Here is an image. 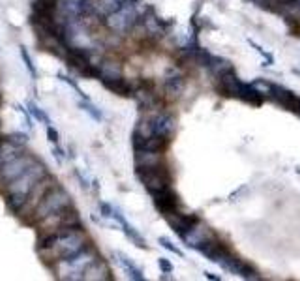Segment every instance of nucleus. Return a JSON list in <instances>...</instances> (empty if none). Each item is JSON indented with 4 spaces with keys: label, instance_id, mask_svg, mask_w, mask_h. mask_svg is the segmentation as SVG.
<instances>
[{
    "label": "nucleus",
    "instance_id": "12",
    "mask_svg": "<svg viewBox=\"0 0 300 281\" xmlns=\"http://www.w3.org/2000/svg\"><path fill=\"white\" fill-rule=\"evenodd\" d=\"M111 270H109V265L101 259V255L94 263L86 266V270L83 272V278L81 280H111Z\"/></svg>",
    "mask_w": 300,
    "mask_h": 281
},
{
    "label": "nucleus",
    "instance_id": "18",
    "mask_svg": "<svg viewBox=\"0 0 300 281\" xmlns=\"http://www.w3.org/2000/svg\"><path fill=\"white\" fill-rule=\"evenodd\" d=\"M58 79H60L62 83H66V85H69V86H71V88H73V90H75V92H77V96H79V98H88V96H86V94L83 92V90H81V86H79L77 83H75V81H73V79L69 77V75H66V73H58Z\"/></svg>",
    "mask_w": 300,
    "mask_h": 281
},
{
    "label": "nucleus",
    "instance_id": "10",
    "mask_svg": "<svg viewBox=\"0 0 300 281\" xmlns=\"http://www.w3.org/2000/svg\"><path fill=\"white\" fill-rule=\"evenodd\" d=\"M100 81L109 92L116 94V96H122V98H133L135 90H137V86H133L122 75H118V77H101Z\"/></svg>",
    "mask_w": 300,
    "mask_h": 281
},
{
    "label": "nucleus",
    "instance_id": "6",
    "mask_svg": "<svg viewBox=\"0 0 300 281\" xmlns=\"http://www.w3.org/2000/svg\"><path fill=\"white\" fill-rule=\"evenodd\" d=\"M64 225H81V218H79V212L69 204L66 208H62L58 212H53L49 214L47 218H43L39 221V233H49L53 229H58V227Z\"/></svg>",
    "mask_w": 300,
    "mask_h": 281
},
{
    "label": "nucleus",
    "instance_id": "8",
    "mask_svg": "<svg viewBox=\"0 0 300 281\" xmlns=\"http://www.w3.org/2000/svg\"><path fill=\"white\" fill-rule=\"evenodd\" d=\"M152 201H154L156 210L160 212L163 218L169 216V214H175V212H178V208H180V201H178L177 193L171 189V186L162 189V191L152 193Z\"/></svg>",
    "mask_w": 300,
    "mask_h": 281
},
{
    "label": "nucleus",
    "instance_id": "16",
    "mask_svg": "<svg viewBox=\"0 0 300 281\" xmlns=\"http://www.w3.org/2000/svg\"><path fill=\"white\" fill-rule=\"evenodd\" d=\"M79 107L85 111V113H88V115H90V117H92L96 122H101V120H103L101 111L98 109V107H96V105H94V103L90 102L88 98H81V100H79Z\"/></svg>",
    "mask_w": 300,
    "mask_h": 281
},
{
    "label": "nucleus",
    "instance_id": "14",
    "mask_svg": "<svg viewBox=\"0 0 300 281\" xmlns=\"http://www.w3.org/2000/svg\"><path fill=\"white\" fill-rule=\"evenodd\" d=\"M118 225L122 227V231H124V234H126V238H130L131 242L135 244L137 248H141V250H146V248H148V246H146V240H145V238H143V236L139 234L137 229H135L133 225H130V223H128L126 219H122V221H120Z\"/></svg>",
    "mask_w": 300,
    "mask_h": 281
},
{
    "label": "nucleus",
    "instance_id": "2",
    "mask_svg": "<svg viewBox=\"0 0 300 281\" xmlns=\"http://www.w3.org/2000/svg\"><path fill=\"white\" fill-rule=\"evenodd\" d=\"M71 204V195L58 184H53V186L47 189L43 197L39 199V203L36 204V210H34V218L41 221L43 218H47L49 214L53 212H58L62 208H66Z\"/></svg>",
    "mask_w": 300,
    "mask_h": 281
},
{
    "label": "nucleus",
    "instance_id": "15",
    "mask_svg": "<svg viewBox=\"0 0 300 281\" xmlns=\"http://www.w3.org/2000/svg\"><path fill=\"white\" fill-rule=\"evenodd\" d=\"M26 109L30 111V115H32V118H34V120H38V122H43L45 126L53 124V122H51V118L47 117L45 111L41 109V107H39L36 102H26Z\"/></svg>",
    "mask_w": 300,
    "mask_h": 281
},
{
    "label": "nucleus",
    "instance_id": "20",
    "mask_svg": "<svg viewBox=\"0 0 300 281\" xmlns=\"http://www.w3.org/2000/svg\"><path fill=\"white\" fill-rule=\"evenodd\" d=\"M115 210V206L109 203H100V214L101 218H111V214Z\"/></svg>",
    "mask_w": 300,
    "mask_h": 281
},
{
    "label": "nucleus",
    "instance_id": "9",
    "mask_svg": "<svg viewBox=\"0 0 300 281\" xmlns=\"http://www.w3.org/2000/svg\"><path fill=\"white\" fill-rule=\"evenodd\" d=\"M148 135H158L162 139L171 140V135L175 132V120L171 115H158V117L150 118L148 122Z\"/></svg>",
    "mask_w": 300,
    "mask_h": 281
},
{
    "label": "nucleus",
    "instance_id": "19",
    "mask_svg": "<svg viewBox=\"0 0 300 281\" xmlns=\"http://www.w3.org/2000/svg\"><path fill=\"white\" fill-rule=\"evenodd\" d=\"M47 139H49L51 144H58V140H60V135H58V132L53 128V124L47 126Z\"/></svg>",
    "mask_w": 300,
    "mask_h": 281
},
{
    "label": "nucleus",
    "instance_id": "7",
    "mask_svg": "<svg viewBox=\"0 0 300 281\" xmlns=\"http://www.w3.org/2000/svg\"><path fill=\"white\" fill-rule=\"evenodd\" d=\"M34 159H36L34 156L21 154V156H17L13 157V159H9V161H6V163H2L0 165V182H2V184H9V182L13 178H17Z\"/></svg>",
    "mask_w": 300,
    "mask_h": 281
},
{
    "label": "nucleus",
    "instance_id": "4",
    "mask_svg": "<svg viewBox=\"0 0 300 281\" xmlns=\"http://www.w3.org/2000/svg\"><path fill=\"white\" fill-rule=\"evenodd\" d=\"M135 176L152 195L171 186V172L165 165H150V167H135Z\"/></svg>",
    "mask_w": 300,
    "mask_h": 281
},
{
    "label": "nucleus",
    "instance_id": "23",
    "mask_svg": "<svg viewBox=\"0 0 300 281\" xmlns=\"http://www.w3.org/2000/svg\"><path fill=\"white\" fill-rule=\"evenodd\" d=\"M158 265H160V268L163 270V274H169L171 270H173V266H171V263H167L165 259H160V261H158Z\"/></svg>",
    "mask_w": 300,
    "mask_h": 281
},
{
    "label": "nucleus",
    "instance_id": "13",
    "mask_svg": "<svg viewBox=\"0 0 300 281\" xmlns=\"http://www.w3.org/2000/svg\"><path fill=\"white\" fill-rule=\"evenodd\" d=\"M131 2H135V0H98L96 11L107 17V15H111L113 11L120 9L122 6H126V4H131Z\"/></svg>",
    "mask_w": 300,
    "mask_h": 281
},
{
    "label": "nucleus",
    "instance_id": "22",
    "mask_svg": "<svg viewBox=\"0 0 300 281\" xmlns=\"http://www.w3.org/2000/svg\"><path fill=\"white\" fill-rule=\"evenodd\" d=\"M53 156L56 157V161H58V163H62V161H64V152H62V148L60 146H58V144H53Z\"/></svg>",
    "mask_w": 300,
    "mask_h": 281
},
{
    "label": "nucleus",
    "instance_id": "21",
    "mask_svg": "<svg viewBox=\"0 0 300 281\" xmlns=\"http://www.w3.org/2000/svg\"><path fill=\"white\" fill-rule=\"evenodd\" d=\"M158 242L162 244L163 248H165V250H169V251H173V253H177V255H182V253H180V250H178L177 246H173V244L169 242V240H167V238H160V240H158Z\"/></svg>",
    "mask_w": 300,
    "mask_h": 281
},
{
    "label": "nucleus",
    "instance_id": "11",
    "mask_svg": "<svg viewBox=\"0 0 300 281\" xmlns=\"http://www.w3.org/2000/svg\"><path fill=\"white\" fill-rule=\"evenodd\" d=\"M113 259L116 261V265L122 268L124 272L128 274V278H131V280H137V281H143L146 280L145 274H143V270L139 268L133 261H131L126 253H122V251H113Z\"/></svg>",
    "mask_w": 300,
    "mask_h": 281
},
{
    "label": "nucleus",
    "instance_id": "5",
    "mask_svg": "<svg viewBox=\"0 0 300 281\" xmlns=\"http://www.w3.org/2000/svg\"><path fill=\"white\" fill-rule=\"evenodd\" d=\"M139 21H141V15H139V11L135 9V4H126L120 9L113 11L111 15H107L105 24H107L111 30L124 34V32H128L130 28H133Z\"/></svg>",
    "mask_w": 300,
    "mask_h": 281
},
{
    "label": "nucleus",
    "instance_id": "1",
    "mask_svg": "<svg viewBox=\"0 0 300 281\" xmlns=\"http://www.w3.org/2000/svg\"><path fill=\"white\" fill-rule=\"evenodd\" d=\"M98 257L100 255H98V251H96L94 246H85L79 253L54 263L51 268H53L54 276L60 278V280H81L83 272L86 270V266L90 265V263H94Z\"/></svg>",
    "mask_w": 300,
    "mask_h": 281
},
{
    "label": "nucleus",
    "instance_id": "3",
    "mask_svg": "<svg viewBox=\"0 0 300 281\" xmlns=\"http://www.w3.org/2000/svg\"><path fill=\"white\" fill-rule=\"evenodd\" d=\"M47 174V167L39 159H34L26 169H24L17 178H13L8 184V193H13V195H24L28 197L34 186L38 184L39 180L43 178Z\"/></svg>",
    "mask_w": 300,
    "mask_h": 281
},
{
    "label": "nucleus",
    "instance_id": "17",
    "mask_svg": "<svg viewBox=\"0 0 300 281\" xmlns=\"http://www.w3.org/2000/svg\"><path fill=\"white\" fill-rule=\"evenodd\" d=\"M21 58H23L24 66H26V70L30 71L32 79L36 81L38 79V70H36V66H34V60H32L30 53H28V49L26 47H21Z\"/></svg>",
    "mask_w": 300,
    "mask_h": 281
}]
</instances>
